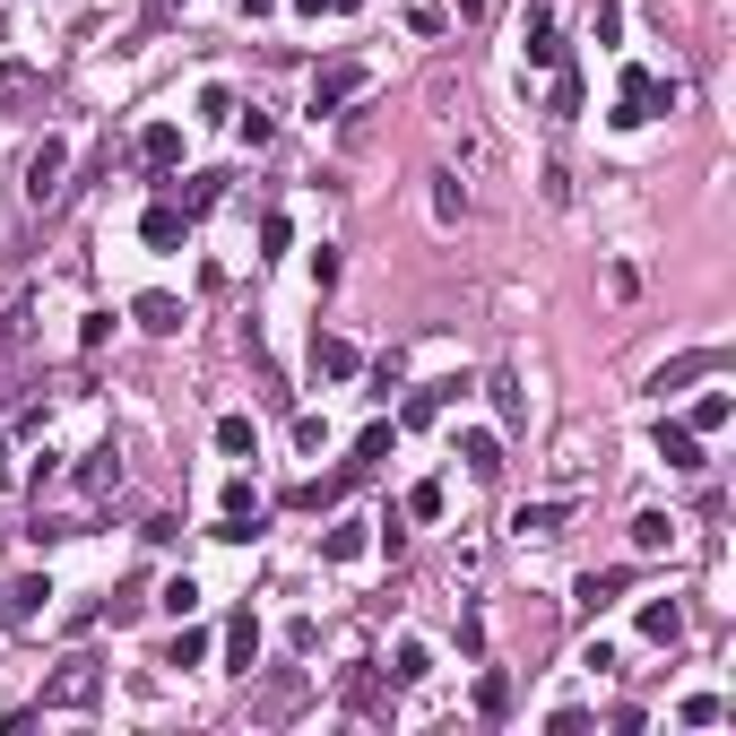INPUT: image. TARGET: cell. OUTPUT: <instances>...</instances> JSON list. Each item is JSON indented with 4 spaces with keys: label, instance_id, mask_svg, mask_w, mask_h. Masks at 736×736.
Instances as JSON below:
<instances>
[{
    "label": "cell",
    "instance_id": "5bb4252c",
    "mask_svg": "<svg viewBox=\"0 0 736 736\" xmlns=\"http://www.w3.org/2000/svg\"><path fill=\"white\" fill-rule=\"evenodd\" d=\"M563 520H572V502H520V511H511V529H520V537H555Z\"/></svg>",
    "mask_w": 736,
    "mask_h": 736
},
{
    "label": "cell",
    "instance_id": "4316f807",
    "mask_svg": "<svg viewBox=\"0 0 736 736\" xmlns=\"http://www.w3.org/2000/svg\"><path fill=\"white\" fill-rule=\"evenodd\" d=\"M641 632H650V641H658V650H667V641H676V632H685V615L667 607V598H658V607H641Z\"/></svg>",
    "mask_w": 736,
    "mask_h": 736
},
{
    "label": "cell",
    "instance_id": "d6986e66",
    "mask_svg": "<svg viewBox=\"0 0 736 736\" xmlns=\"http://www.w3.org/2000/svg\"><path fill=\"white\" fill-rule=\"evenodd\" d=\"M615 590H624V572H581V581H572V607H581V615H598Z\"/></svg>",
    "mask_w": 736,
    "mask_h": 736
},
{
    "label": "cell",
    "instance_id": "ac0fdd59",
    "mask_svg": "<svg viewBox=\"0 0 736 736\" xmlns=\"http://www.w3.org/2000/svg\"><path fill=\"white\" fill-rule=\"evenodd\" d=\"M217 451H226V460H251V451H260V425H251V416H217Z\"/></svg>",
    "mask_w": 736,
    "mask_h": 736
},
{
    "label": "cell",
    "instance_id": "6da1fadb",
    "mask_svg": "<svg viewBox=\"0 0 736 736\" xmlns=\"http://www.w3.org/2000/svg\"><path fill=\"white\" fill-rule=\"evenodd\" d=\"M658 114H676V79H658V70H624V87H615V130H641L658 122Z\"/></svg>",
    "mask_w": 736,
    "mask_h": 736
},
{
    "label": "cell",
    "instance_id": "8992f818",
    "mask_svg": "<svg viewBox=\"0 0 736 736\" xmlns=\"http://www.w3.org/2000/svg\"><path fill=\"white\" fill-rule=\"evenodd\" d=\"M61 174H70V147L61 139H44L35 156H26V200L44 209V200H61Z\"/></svg>",
    "mask_w": 736,
    "mask_h": 736
},
{
    "label": "cell",
    "instance_id": "4fadbf2b",
    "mask_svg": "<svg viewBox=\"0 0 736 736\" xmlns=\"http://www.w3.org/2000/svg\"><path fill=\"white\" fill-rule=\"evenodd\" d=\"M130 321H139V330H156V339H174V330H182V304H174V295H139V304H130Z\"/></svg>",
    "mask_w": 736,
    "mask_h": 736
},
{
    "label": "cell",
    "instance_id": "e0dca14e",
    "mask_svg": "<svg viewBox=\"0 0 736 736\" xmlns=\"http://www.w3.org/2000/svg\"><path fill=\"white\" fill-rule=\"evenodd\" d=\"M226 658H235V676H251V658H260V624H251V607L226 624Z\"/></svg>",
    "mask_w": 736,
    "mask_h": 736
},
{
    "label": "cell",
    "instance_id": "e575fe53",
    "mask_svg": "<svg viewBox=\"0 0 736 736\" xmlns=\"http://www.w3.org/2000/svg\"><path fill=\"white\" fill-rule=\"evenodd\" d=\"M209 658V632H174V650H165V667H200Z\"/></svg>",
    "mask_w": 736,
    "mask_h": 736
},
{
    "label": "cell",
    "instance_id": "9a60e30c",
    "mask_svg": "<svg viewBox=\"0 0 736 736\" xmlns=\"http://www.w3.org/2000/svg\"><path fill=\"white\" fill-rule=\"evenodd\" d=\"M667 546H676V520L667 511H641L632 520V555H667Z\"/></svg>",
    "mask_w": 736,
    "mask_h": 736
},
{
    "label": "cell",
    "instance_id": "b9f144b4",
    "mask_svg": "<svg viewBox=\"0 0 736 736\" xmlns=\"http://www.w3.org/2000/svg\"><path fill=\"white\" fill-rule=\"evenodd\" d=\"M0 624H9V590H0Z\"/></svg>",
    "mask_w": 736,
    "mask_h": 736
},
{
    "label": "cell",
    "instance_id": "d4e9b609",
    "mask_svg": "<svg viewBox=\"0 0 736 736\" xmlns=\"http://www.w3.org/2000/svg\"><path fill=\"white\" fill-rule=\"evenodd\" d=\"M321 555H330V563H356V555H365V529H356V520H339V529L321 537Z\"/></svg>",
    "mask_w": 736,
    "mask_h": 736
},
{
    "label": "cell",
    "instance_id": "277c9868",
    "mask_svg": "<svg viewBox=\"0 0 736 736\" xmlns=\"http://www.w3.org/2000/svg\"><path fill=\"white\" fill-rule=\"evenodd\" d=\"M365 87H372L365 61H339V70H321V79H312V114H339V105H356Z\"/></svg>",
    "mask_w": 736,
    "mask_h": 736
},
{
    "label": "cell",
    "instance_id": "4dcf8cb0",
    "mask_svg": "<svg viewBox=\"0 0 736 736\" xmlns=\"http://www.w3.org/2000/svg\"><path fill=\"white\" fill-rule=\"evenodd\" d=\"M736 416V399L728 390H711V399H702V407H693V434H720V425H728Z\"/></svg>",
    "mask_w": 736,
    "mask_h": 736
},
{
    "label": "cell",
    "instance_id": "ba28073f",
    "mask_svg": "<svg viewBox=\"0 0 736 736\" xmlns=\"http://www.w3.org/2000/svg\"><path fill=\"white\" fill-rule=\"evenodd\" d=\"M139 165H147V174L182 165V122H147V130H139Z\"/></svg>",
    "mask_w": 736,
    "mask_h": 736
},
{
    "label": "cell",
    "instance_id": "52a82bcc",
    "mask_svg": "<svg viewBox=\"0 0 736 736\" xmlns=\"http://www.w3.org/2000/svg\"><path fill=\"white\" fill-rule=\"evenodd\" d=\"M650 442H658V460H667V468H685V477L702 468V434H693V425H667V416H658V434H650Z\"/></svg>",
    "mask_w": 736,
    "mask_h": 736
},
{
    "label": "cell",
    "instance_id": "8fae6325",
    "mask_svg": "<svg viewBox=\"0 0 736 736\" xmlns=\"http://www.w3.org/2000/svg\"><path fill=\"white\" fill-rule=\"evenodd\" d=\"M460 390H468V381H460V372H451V381H425V390H416V399H407V416H399V425H434V416H442V407H451V399H460Z\"/></svg>",
    "mask_w": 736,
    "mask_h": 736
},
{
    "label": "cell",
    "instance_id": "cb8c5ba5",
    "mask_svg": "<svg viewBox=\"0 0 736 736\" xmlns=\"http://www.w3.org/2000/svg\"><path fill=\"white\" fill-rule=\"evenodd\" d=\"M477 711H486V720H502V711H511V676H502V667H486V676H477Z\"/></svg>",
    "mask_w": 736,
    "mask_h": 736
},
{
    "label": "cell",
    "instance_id": "d6a6232c",
    "mask_svg": "<svg viewBox=\"0 0 736 736\" xmlns=\"http://www.w3.org/2000/svg\"><path fill=\"white\" fill-rule=\"evenodd\" d=\"M347 702H356V711H365V720H381V711H390V702H381V685H372L365 667H356V676H347Z\"/></svg>",
    "mask_w": 736,
    "mask_h": 736
},
{
    "label": "cell",
    "instance_id": "30bf717a",
    "mask_svg": "<svg viewBox=\"0 0 736 736\" xmlns=\"http://www.w3.org/2000/svg\"><path fill=\"white\" fill-rule=\"evenodd\" d=\"M114 486H122V451H87V468H79V502H105Z\"/></svg>",
    "mask_w": 736,
    "mask_h": 736
},
{
    "label": "cell",
    "instance_id": "836d02e7",
    "mask_svg": "<svg viewBox=\"0 0 736 736\" xmlns=\"http://www.w3.org/2000/svg\"><path fill=\"white\" fill-rule=\"evenodd\" d=\"M460 209H468V191L442 174V182H434V217H442V226H460Z\"/></svg>",
    "mask_w": 736,
    "mask_h": 736
},
{
    "label": "cell",
    "instance_id": "83f0119b",
    "mask_svg": "<svg viewBox=\"0 0 736 736\" xmlns=\"http://www.w3.org/2000/svg\"><path fill=\"white\" fill-rule=\"evenodd\" d=\"M217 200H226V174H191V191H182V209L200 217V209H217Z\"/></svg>",
    "mask_w": 736,
    "mask_h": 736
},
{
    "label": "cell",
    "instance_id": "60d3db41",
    "mask_svg": "<svg viewBox=\"0 0 736 736\" xmlns=\"http://www.w3.org/2000/svg\"><path fill=\"white\" fill-rule=\"evenodd\" d=\"M269 9H277V0H244V17H269Z\"/></svg>",
    "mask_w": 736,
    "mask_h": 736
},
{
    "label": "cell",
    "instance_id": "44dd1931",
    "mask_svg": "<svg viewBox=\"0 0 736 736\" xmlns=\"http://www.w3.org/2000/svg\"><path fill=\"white\" fill-rule=\"evenodd\" d=\"M460 460H468L477 477H494V468H502V434H460Z\"/></svg>",
    "mask_w": 736,
    "mask_h": 736
},
{
    "label": "cell",
    "instance_id": "f546056e",
    "mask_svg": "<svg viewBox=\"0 0 736 736\" xmlns=\"http://www.w3.org/2000/svg\"><path fill=\"white\" fill-rule=\"evenodd\" d=\"M486 390H494V407H502V425H520V416H529V399H520V381H511V372H494Z\"/></svg>",
    "mask_w": 736,
    "mask_h": 736
},
{
    "label": "cell",
    "instance_id": "74e56055",
    "mask_svg": "<svg viewBox=\"0 0 736 736\" xmlns=\"http://www.w3.org/2000/svg\"><path fill=\"white\" fill-rule=\"evenodd\" d=\"M286 244H295V226H286V217H260V260H277Z\"/></svg>",
    "mask_w": 736,
    "mask_h": 736
},
{
    "label": "cell",
    "instance_id": "5b68a950",
    "mask_svg": "<svg viewBox=\"0 0 736 736\" xmlns=\"http://www.w3.org/2000/svg\"><path fill=\"white\" fill-rule=\"evenodd\" d=\"M139 244L147 251H182L191 244V209H182V200H156V209L139 217Z\"/></svg>",
    "mask_w": 736,
    "mask_h": 736
},
{
    "label": "cell",
    "instance_id": "7a4b0ae2",
    "mask_svg": "<svg viewBox=\"0 0 736 736\" xmlns=\"http://www.w3.org/2000/svg\"><path fill=\"white\" fill-rule=\"evenodd\" d=\"M96 693H105V667L79 650V658H61V676L44 685V702H35V720H52V711H96Z\"/></svg>",
    "mask_w": 736,
    "mask_h": 736
},
{
    "label": "cell",
    "instance_id": "3957f363",
    "mask_svg": "<svg viewBox=\"0 0 736 736\" xmlns=\"http://www.w3.org/2000/svg\"><path fill=\"white\" fill-rule=\"evenodd\" d=\"M304 702H312V685H304V676L286 667V676H269V685L251 693V728H277V720H295Z\"/></svg>",
    "mask_w": 736,
    "mask_h": 736
},
{
    "label": "cell",
    "instance_id": "8d00e7d4",
    "mask_svg": "<svg viewBox=\"0 0 736 736\" xmlns=\"http://www.w3.org/2000/svg\"><path fill=\"white\" fill-rule=\"evenodd\" d=\"M407 520H442V477H425V486L407 494Z\"/></svg>",
    "mask_w": 736,
    "mask_h": 736
},
{
    "label": "cell",
    "instance_id": "ffe728a7",
    "mask_svg": "<svg viewBox=\"0 0 736 736\" xmlns=\"http://www.w3.org/2000/svg\"><path fill=\"white\" fill-rule=\"evenodd\" d=\"M35 87H44V79H35V61H0V114H9V105H26Z\"/></svg>",
    "mask_w": 736,
    "mask_h": 736
},
{
    "label": "cell",
    "instance_id": "484cf974",
    "mask_svg": "<svg viewBox=\"0 0 736 736\" xmlns=\"http://www.w3.org/2000/svg\"><path fill=\"white\" fill-rule=\"evenodd\" d=\"M156 607H165V615H191V607H200V581H191V572H174V581L156 590Z\"/></svg>",
    "mask_w": 736,
    "mask_h": 736
},
{
    "label": "cell",
    "instance_id": "ab89813d",
    "mask_svg": "<svg viewBox=\"0 0 736 736\" xmlns=\"http://www.w3.org/2000/svg\"><path fill=\"white\" fill-rule=\"evenodd\" d=\"M295 9H304V17H356L365 0H295Z\"/></svg>",
    "mask_w": 736,
    "mask_h": 736
},
{
    "label": "cell",
    "instance_id": "f35d334b",
    "mask_svg": "<svg viewBox=\"0 0 736 736\" xmlns=\"http://www.w3.org/2000/svg\"><path fill=\"white\" fill-rule=\"evenodd\" d=\"M105 339H114V312H87V321H79V347H87V356H96V347H105Z\"/></svg>",
    "mask_w": 736,
    "mask_h": 736
},
{
    "label": "cell",
    "instance_id": "7c38bea8",
    "mask_svg": "<svg viewBox=\"0 0 736 736\" xmlns=\"http://www.w3.org/2000/svg\"><path fill=\"white\" fill-rule=\"evenodd\" d=\"M711 372H728V356H720V347H702V356H676V365L658 372V390H685V381H711Z\"/></svg>",
    "mask_w": 736,
    "mask_h": 736
},
{
    "label": "cell",
    "instance_id": "2e32d148",
    "mask_svg": "<svg viewBox=\"0 0 736 736\" xmlns=\"http://www.w3.org/2000/svg\"><path fill=\"white\" fill-rule=\"evenodd\" d=\"M425 676H434V650L425 641H399L390 650V685H425Z\"/></svg>",
    "mask_w": 736,
    "mask_h": 736
},
{
    "label": "cell",
    "instance_id": "7402d4cb",
    "mask_svg": "<svg viewBox=\"0 0 736 736\" xmlns=\"http://www.w3.org/2000/svg\"><path fill=\"white\" fill-rule=\"evenodd\" d=\"M546 114H555V122L581 114V79H572V61H555V96H546Z\"/></svg>",
    "mask_w": 736,
    "mask_h": 736
},
{
    "label": "cell",
    "instance_id": "603a6c76",
    "mask_svg": "<svg viewBox=\"0 0 736 736\" xmlns=\"http://www.w3.org/2000/svg\"><path fill=\"white\" fill-rule=\"evenodd\" d=\"M44 607H52V581H44V572H26V581L9 590V615H44Z\"/></svg>",
    "mask_w": 736,
    "mask_h": 736
},
{
    "label": "cell",
    "instance_id": "9c48e42d",
    "mask_svg": "<svg viewBox=\"0 0 736 736\" xmlns=\"http://www.w3.org/2000/svg\"><path fill=\"white\" fill-rule=\"evenodd\" d=\"M356 372H365V356L347 339H312V381H356Z\"/></svg>",
    "mask_w": 736,
    "mask_h": 736
},
{
    "label": "cell",
    "instance_id": "1f68e13d",
    "mask_svg": "<svg viewBox=\"0 0 736 736\" xmlns=\"http://www.w3.org/2000/svg\"><path fill=\"white\" fill-rule=\"evenodd\" d=\"M381 451H390V425H365V434H356V460H347V468L365 477V468H372V460H381Z\"/></svg>",
    "mask_w": 736,
    "mask_h": 736
},
{
    "label": "cell",
    "instance_id": "f1b7e54d",
    "mask_svg": "<svg viewBox=\"0 0 736 736\" xmlns=\"http://www.w3.org/2000/svg\"><path fill=\"white\" fill-rule=\"evenodd\" d=\"M676 720H685V728H720V720H728V702H720V693H693Z\"/></svg>",
    "mask_w": 736,
    "mask_h": 736
},
{
    "label": "cell",
    "instance_id": "d590c367",
    "mask_svg": "<svg viewBox=\"0 0 736 736\" xmlns=\"http://www.w3.org/2000/svg\"><path fill=\"white\" fill-rule=\"evenodd\" d=\"M226 511H235V520H260V486H251V477H226Z\"/></svg>",
    "mask_w": 736,
    "mask_h": 736
}]
</instances>
